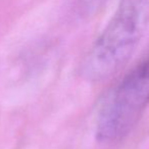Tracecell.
<instances>
[{"mask_svg": "<svg viewBox=\"0 0 149 149\" xmlns=\"http://www.w3.org/2000/svg\"><path fill=\"white\" fill-rule=\"evenodd\" d=\"M149 105V57L130 70L108 93L95 124L99 142L116 143L129 136Z\"/></svg>", "mask_w": 149, "mask_h": 149, "instance_id": "2", "label": "cell"}, {"mask_svg": "<svg viewBox=\"0 0 149 149\" xmlns=\"http://www.w3.org/2000/svg\"><path fill=\"white\" fill-rule=\"evenodd\" d=\"M149 25V0H120L116 13L85 55L82 77L107 80L131 59Z\"/></svg>", "mask_w": 149, "mask_h": 149, "instance_id": "1", "label": "cell"}]
</instances>
